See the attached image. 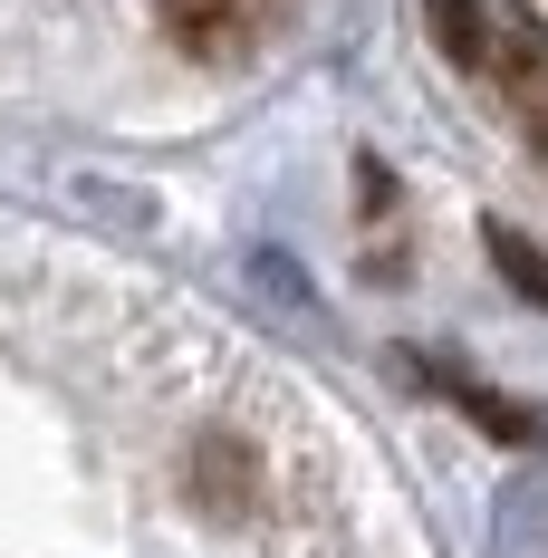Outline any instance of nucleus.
Here are the masks:
<instances>
[{
	"mask_svg": "<svg viewBox=\"0 0 548 558\" xmlns=\"http://www.w3.org/2000/svg\"><path fill=\"white\" fill-rule=\"evenodd\" d=\"M424 20H434V39H442V58L452 68H491V10L482 0H424Z\"/></svg>",
	"mask_w": 548,
	"mask_h": 558,
	"instance_id": "f03ea898",
	"label": "nucleus"
},
{
	"mask_svg": "<svg viewBox=\"0 0 548 558\" xmlns=\"http://www.w3.org/2000/svg\"><path fill=\"white\" fill-rule=\"evenodd\" d=\"M165 29H173L193 58H231V49H251L260 0H165Z\"/></svg>",
	"mask_w": 548,
	"mask_h": 558,
	"instance_id": "f257e3e1",
	"label": "nucleus"
},
{
	"mask_svg": "<svg viewBox=\"0 0 548 558\" xmlns=\"http://www.w3.org/2000/svg\"><path fill=\"white\" fill-rule=\"evenodd\" d=\"M491 260H500V270H510V279H520L529 299H548V260H539V251H529V241H520V231H510V222H491Z\"/></svg>",
	"mask_w": 548,
	"mask_h": 558,
	"instance_id": "7ed1b4c3",
	"label": "nucleus"
}]
</instances>
